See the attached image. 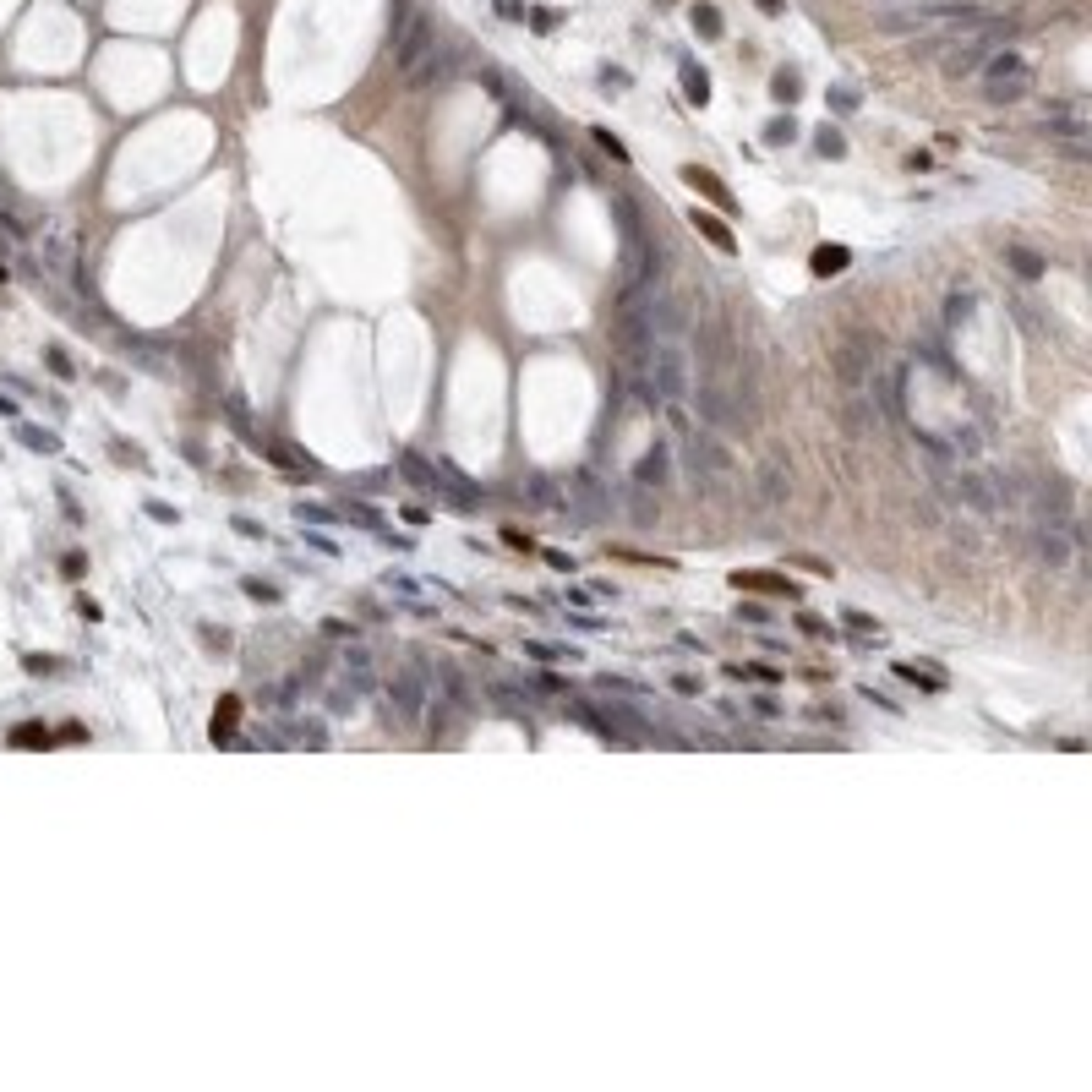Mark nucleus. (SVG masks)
Returning <instances> with one entry per match:
<instances>
[{"label": "nucleus", "instance_id": "79ce46f5", "mask_svg": "<svg viewBox=\"0 0 1092 1092\" xmlns=\"http://www.w3.org/2000/svg\"><path fill=\"white\" fill-rule=\"evenodd\" d=\"M754 710H760V716H782V699H776V694H760Z\"/></svg>", "mask_w": 1092, "mask_h": 1092}, {"label": "nucleus", "instance_id": "c85d7f7f", "mask_svg": "<svg viewBox=\"0 0 1092 1092\" xmlns=\"http://www.w3.org/2000/svg\"><path fill=\"white\" fill-rule=\"evenodd\" d=\"M437 683L448 689V699H454V705H470V689H465V677H459L454 667H437Z\"/></svg>", "mask_w": 1092, "mask_h": 1092}, {"label": "nucleus", "instance_id": "5701e85b", "mask_svg": "<svg viewBox=\"0 0 1092 1092\" xmlns=\"http://www.w3.org/2000/svg\"><path fill=\"white\" fill-rule=\"evenodd\" d=\"M623 509H628V519H634V525H655V503H650V487H634V497H628Z\"/></svg>", "mask_w": 1092, "mask_h": 1092}, {"label": "nucleus", "instance_id": "72a5a7b5", "mask_svg": "<svg viewBox=\"0 0 1092 1092\" xmlns=\"http://www.w3.org/2000/svg\"><path fill=\"white\" fill-rule=\"evenodd\" d=\"M792 137H798L792 115H782V121H770V126H764V143H792Z\"/></svg>", "mask_w": 1092, "mask_h": 1092}, {"label": "nucleus", "instance_id": "4468645a", "mask_svg": "<svg viewBox=\"0 0 1092 1092\" xmlns=\"http://www.w3.org/2000/svg\"><path fill=\"white\" fill-rule=\"evenodd\" d=\"M689 218H694V230H699V236H705L710 246H716V252H727V257L738 252V240H732V230H727V224H721V218H716V214H705V208H694Z\"/></svg>", "mask_w": 1092, "mask_h": 1092}, {"label": "nucleus", "instance_id": "a211bd4d", "mask_svg": "<svg viewBox=\"0 0 1092 1092\" xmlns=\"http://www.w3.org/2000/svg\"><path fill=\"white\" fill-rule=\"evenodd\" d=\"M983 55H989V44H983V38H967L962 50H950V55H945V72H950V77H962V72H972V66H983Z\"/></svg>", "mask_w": 1092, "mask_h": 1092}, {"label": "nucleus", "instance_id": "2eb2a0df", "mask_svg": "<svg viewBox=\"0 0 1092 1092\" xmlns=\"http://www.w3.org/2000/svg\"><path fill=\"white\" fill-rule=\"evenodd\" d=\"M683 181L694 186V192H705L710 202H721V208H732V192L721 181H716V170H705V164H683Z\"/></svg>", "mask_w": 1092, "mask_h": 1092}, {"label": "nucleus", "instance_id": "423d86ee", "mask_svg": "<svg viewBox=\"0 0 1092 1092\" xmlns=\"http://www.w3.org/2000/svg\"><path fill=\"white\" fill-rule=\"evenodd\" d=\"M874 350H879V339H869V333H852V339L836 350V377L847 382V388H863V382H869Z\"/></svg>", "mask_w": 1092, "mask_h": 1092}, {"label": "nucleus", "instance_id": "7c9ffc66", "mask_svg": "<svg viewBox=\"0 0 1092 1092\" xmlns=\"http://www.w3.org/2000/svg\"><path fill=\"white\" fill-rule=\"evenodd\" d=\"M236 716H240V705H236V699H224V710H218V721H214V743H224V738H230Z\"/></svg>", "mask_w": 1092, "mask_h": 1092}, {"label": "nucleus", "instance_id": "ddd939ff", "mask_svg": "<svg viewBox=\"0 0 1092 1092\" xmlns=\"http://www.w3.org/2000/svg\"><path fill=\"white\" fill-rule=\"evenodd\" d=\"M786 491H792V475H786L782 465H764V470H760V487H754V497H760L764 509H776V503H786Z\"/></svg>", "mask_w": 1092, "mask_h": 1092}, {"label": "nucleus", "instance_id": "6ab92c4d", "mask_svg": "<svg viewBox=\"0 0 1092 1092\" xmlns=\"http://www.w3.org/2000/svg\"><path fill=\"white\" fill-rule=\"evenodd\" d=\"M525 497L535 503V509H568V497L557 491V481H546V475H530V481H525Z\"/></svg>", "mask_w": 1092, "mask_h": 1092}, {"label": "nucleus", "instance_id": "c9c22d12", "mask_svg": "<svg viewBox=\"0 0 1092 1092\" xmlns=\"http://www.w3.org/2000/svg\"><path fill=\"white\" fill-rule=\"evenodd\" d=\"M738 623H748V628H764V623H770V606L748 601V606H738Z\"/></svg>", "mask_w": 1092, "mask_h": 1092}, {"label": "nucleus", "instance_id": "603ef678", "mask_svg": "<svg viewBox=\"0 0 1092 1092\" xmlns=\"http://www.w3.org/2000/svg\"><path fill=\"white\" fill-rule=\"evenodd\" d=\"M760 11H770V17H776V11H782V0H760Z\"/></svg>", "mask_w": 1092, "mask_h": 1092}, {"label": "nucleus", "instance_id": "0eeeda50", "mask_svg": "<svg viewBox=\"0 0 1092 1092\" xmlns=\"http://www.w3.org/2000/svg\"><path fill=\"white\" fill-rule=\"evenodd\" d=\"M388 694H394V710L416 721V716H421V705H426V677H421L416 667H404V672L394 677V683H388Z\"/></svg>", "mask_w": 1092, "mask_h": 1092}, {"label": "nucleus", "instance_id": "bb28decb", "mask_svg": "<svg viewBox=\"0 0 1092 1092\" xmlns=\"http://www.w3.org/2000/svg\"><path fill=\"white\" fill-rule=\"evenodd\" d=\"M694 28L705 38H721V11H716L710 0H699V6H694Z\"/></svg>", "mask_w": 1092, "mask_h": 1092}, {"label": "nucleus", "instance_id": "09e8293b", "mask_svg": "<svg viewBox=\"0 0 1092 1092\" xmlns=\"http://www.w3.org/2000/svg\"><path fill=\"white\" fill-rule=\"evenodd\" d=\"M148 513H153V519H164V525H175V509H170V503H148Z\"/></svg>", "mask_w": 1092, "mask_h": 1092}, {"label": "nucleus", "instance_id": "a19ab883", "mask_svg": "<svg viewBox=\"0 0 1092 1092\" xmlns=\"http://www.w3.org/2000/svg\"><path fill=\"white\" fill-rule=\"evenodd\" d=\"M246 596H257V601H279V590H273V584H262V579H246Z\"/></svg>", "mask_w": 1092, "mask_h": 1092}, {"label": "nucleus", "instance_id": "de8ad7c7", "mask_svg": "<svg viewBox=\"0 0 1092 1092\" xmlns=\"http://www.w3.org/2000/svg\"><path fill=\"white\" fill-rule=\"evenodd\" d=\"M732 584H754V590H786L782 579H743V574H738V579H732Z\"/></svg>", "mask_w": 1092, "mask_h": 1092}, {"label": "nucleus", "instance_id": "6e6552de", "mask_svg": "<svg viewBox=\"0 0 1092 1092\" xmlns=\"http://www.w3.org/2000/svg\"><path fill=\"white\" fill-rule=\"evenodd\" d=\"M432 50V22L426 17H416L410 28H404V38H399V50H394V60H399V72H416L421 66V55Z\"/></svg>", "mask_w": 1092, "mask_h": 1092}, {"label": "nucleus", "instance_id": "cd10ccee", "mask_svg": "<svg viewBox=\"0 0 1092 1092\" xmlns=\"http://www.w3.org/2000/svg\"><path fill=\"white\" fill-rule=\"evenodd\" d=\"M770 93H776V99H782V104H792V99H798V93H803L798 72H786V66H782V72L770 77Z\"/></svg>", "mask_w": 1092, "mask_h": 1092}, {"label": "nucleus", "instance_id": "c756f323", "mask_svg": "<svg viewBox=\"0 0 1092 1092\" xmlns=\"http://www.w3.org/2000/svg\"><path fill=\"white\" fill-rule=\"evenodd\" d=\"M295 519H301V525H333L339 513L323 509V503H295Z\"/></svg>", "mask_w": 1092, "mask_h": 1092}, {"label": "nucleus", "instance_id": "f257e3e1", "mask_svg": "<svg viewBox=\"0 0 1092 1092\" xmlns=\"http://www.w3.org/2000/svg\"><path fill=\"white\" fill-rule=\"evenodd\" d=\"M650 284H623V301L612 311V350L623 361H645L655 350V323H650Z\"/></svg>", "mask_w": 1092, "mask_h": 1092}, {"label": "nucleus", "instance_id": "f8f14e48", "mask_svg": "<svg viewBox=\"0 0 1092 1092\" xmlns=\"http://www.w3.org/2000/svg\"><path fill=\"white\" fill-rule=\"evenodd\" d=\"M689 399L699 404V421H705V426H732V421H738L732 416V399L721 394V388H699V394H689Z\"/></svg>", "mask_w": 1092, "mask_h": 1092}, {"label": "nucleus", "instance_id": "473e14b6", "mask_svg": "<svg viewBox=\"0 0 1092 1092\" xmlns=\"http://www.w3.org/2000/svg\"><path fill=\"white\" fill-rule=\"evenodd\" d=\"M967 317H972V295H950L945 301V323L956 328V323H967Z\"/></svg>", "mask_w": 1092, "mask_h": 1092}, {"label": "nucleus", "instance_id": "20e7f679", "mask_svg": "<svg viewBox=\"0 0 1092 1092\" xmlns=\"http://www.w3.org/2000/svg\"><path fill=\"white\" fill-rule=\"evenodd\" d=\"M983 82H989V99H1021L1027 93V82H1033V72H1027V60H1021L1016 50H1000L989 55V66H983Z\"/></svg>", "mask_w": 1092, "mask_h": 1092}, {"label": "nucleus", "instance_id": "b1692460", "mask_svg": "<svg viewBox=\"0 0 1092 1092\" xmlns=\"http://www.w3.org/2000/svg\"><path fill=\"white\" fill-rule=\"evenodd\" d=\"M11 743H17V748H50V727L22 721V727H11Z\"/></svg>", "mask_w": 1092, "mask_h": 1092}, {"label": "nucleus", "instance_id": "37998d69", "mask_svg": "<svg viewBox=\"0 0 1092 1092\" xmlns=\"http://www.w3.org/2000/svg\"><path fill=\"white\" fill-rule=\"evenodd\" d=\"M301 738H306V748H328V738H323V727L311 721V727H301Z\"/></svg>", "mask_w": 1092, "mask_h": 1092}, {"label": "nucleus", "instance_id": "9d476101", "mask_svg": "<svg viewBox=\"0 0 1092 1092\" xmlns=\"http://www.w3.org/2000/svg\"><path fill=\"white\" fill-rule=\"evenodd\" d=\"M1037 557L1049 568H1071L1076 563V546H1071V530H1059V525H1049L1043 535H1037Z\"/></svg>", "mask_w": 1092, "mask_h": 1092}, {"label": "nucleus", "instance_id": "393cba45", "mask_svg": "<svg viewBox=\"0 0 1092 1092\" xmlns=\"http://www.w3.org/2000/svg\"><path fill=\"white\" fill-rule=\"evenodd\" d=\"M525 655H535V661H574V645H541V639H525Z\"/></svg>", "mask_w": 1092, "mask_h": 1092}, {"label": "nucleus", "instance_id": "ea45409f", "mask_svg": "<svg viewBox=\"0 0 1092 1092\" xmlns=\"http://www.w3.org/2000/svg\"><path fill=\"white\" fill-rule=\"evenodd\" d=\"M792 563H798V568H808V574H819V579H830V574H836V568H830V563H819V557H792Z\"/></svg>", "mask_w": 1092, "mask_h": 1092}, {"label": "nucleus", "instance_id": "c03bdc74", "mask_svg": "<svg viewBox=\"0 0 1092 1092\" xmlns=\"http://www.w3.org/2000/svg\"><path fill=\"white\" fill-rule=\"evenodd\" d=\"M798 628H803V634H830V628H825L819 618H808V612H798Z\"/></svg>", "mask_w": 1092, "mask_h": 1092}, {"label": "nucleus", "instance_id": "1a4fd4ad", "mask_svg": "<svg viewBox=\"0 0 1092 1092\" xmlns=\"http://www.w3.org/2000/svg\"><path fill=\"white\" fill-rule=\"evenodd\" d=\"M399 475L410 481V487H421V491H437L443 465H437V459H426V454H416V448H404V454H399Z\"/></svg>", "mask_w": 1092, "mask_h": 1092}, {"label": "nucleus", "instance_id": "a878e982", "mask_svg": "<svg viewBox=\"0 0 1092 1092\" xmlns=\"http://www.w3.org/2000/svg\"><path fill=\"white\" fill-rule=\"evenodd\" d=\"M683 93H689V104H705L710 99V77L699 72V66H683Z\"/></svg>", "mask_w": 1092, "mask_h": 1092}, {"label": "nucleus", "instance_id": "864d4df0", "mask_svg": "<svg viewBox=\"0 0 1092 1092\" xmlns=\"http://www.w3.org/2000/svg\"><path fill=\"white\" fill-rule=\"evenodd\" d=\"M0 279H6V262H0Z\"/></svg>", "mask_w": 1092, "mask_h": 1092}, {"label": "nucleus", "instance_id": "2f4dec72", "mask_svg": "<svg viewBox=\"0 0 1092 1092\" xmlns=\"http://www.w3.org/2000/svg\"><path fill=\"white\" fill-rule=\"evenodd\" d=\"M841 623H847L852 634H874V639H879V623H874L869 612H852V606H847V612H841Z\"/></svg>", "mask_w": 1092, "mask_h": 1092}, {"label": "nucleus", "instance_id": "4c0bfd02", "mask_svg": "<svg viewBox=\"0 0 1092 1092\" xmlns=\"http://www.w3.org/2000/svg\"><path fill=\"white\" fill-rule=\"evenodd\" d=\"M672 689H677V694H689V699H694V694H705V683H699V677H694V672H677V677H672Z\"/></svg>", "mask_w": 1092, "mask_h": 1092}, {"label": "nucleus", "instance_id": "9b49d317", "mask_svg": "<svg viewBox=\"0 0 1092 1092\" xmlns=\"http://www.w3.org/2000/svg\"><path fill=\"white\" fill-rule=\"evenodd\" d=\"M667 470H672V448H667V443H655L650 454L634 465V487H650L655 491L661 481H667Z\"/></svg>", "mask_w": 1092, "mask_h": 1092}, {"label": "nucleus", "instance_id": "7ed1b4c3", "mask_svg": "<svg viewBox=\"0 0 1092 1092\" xmlns=\"http://www.w3.org/2000/svg\"><path fill=\"white\" fill-rule=\"evenodd\" d=\"M568 509L579 513L584 525H601V519L618 513V497H612V487H606L596 470H579L574 481H568Z\"/></svg>", "mask_w": 1092, "mask_h": 1092}, {"label": "nucleus", "instance_id": "39448f33", "mask_svg": "<svg viewBox=\"0 0 1092 1092\" xmlns=\"http://www.w3.org/2000/svg\"><path fill=\"white\" fill-rule=\"evenodd\" d=\"M683 465H689L694 487H699V481H716V475H727V470H732L727 448H721V443H716L710 432H689V443H683Z\"/></svg>", "mask_w": 1092, "mask_h": 1092}, {"label": "nucleus", "instance_id": "a18cd8bd", "mask_svg": "<svg viewBox=\"0 0 1092 1092\" xmlns=\"http://www.w3.org/2000/svg\"><path fill=\"white\" fill-rule=\"evenodd\" d=\"M350 513H355L361 525H372V530H377V509H366V503H350Z\"/></svg>", "mask_w": 1092, "mask_h": 1092}, {"label": "nucleus", "instance_id": "3c124183", "mask_svg": "<svg viewBox=\"0 0 1092 1092\" xmlns=\"http://www.w3.org/2000/svg\"><path fill=\"white\" fill-rule=\"evenodd\" d=\"M601 77H606V93H623V82H628V77H623V72H612V66H606Z\"/></svg>", "mask_w": 1092, "mask_h": 1092}, {"label": "nucleus", "instance_id": "f3484780", "mask_svg": "<svg viewBox=\"0 0 1092 1092\" xmlns=\"http://www.w3.org/2000/svg\"><path fill=\"white\" fill-rule=\"evenodd\" d=\"M252 448L262 459H273V465H284V470H311L306 454H295V448H284V443H268V437H252Z\"/></svg>", "mask_w": 1092, "mask_h": 1092}, {"label": "nucleus", "instance_id": "4be33fe9", "mask_svg": "<svg viewBox=\"0 0 1092 1092\" xmlns=\"http://www.w3.org/2000/svg\"><path fill=\"white\" fill-rule=\"evenodd\" d=\"M896 677L918 683L923 694H945V677H940V672H923V667H912V661H901V667H896Z\"/></svg>", "mask_w": 1092, "mask_h": 1092}, {"label": "nucleus", "instance_id": "58836bf2", "mask_svg": "<svg viewBox=\"0 0 1092 1092\" xmlns=\"http://www.w3.org/2000/svg\"><path fill=\"white\" fill-rule=\"evenodd\" d=\"M22 443H28V448H44V454L55 448V437H50V432H38V426H28V432H22Z\"/></svg>", "mask_w": 1092, "mask_h": 1092}, {"label": "nucleus", "instance_id": "f03ea898", "mask_svg": "<svg viewBox=\"0 0 1092 1092\" xmlns=\"http://www.w3.org/2000/svg\"><path fill=\"white\" fill-rule=\"evenodd\" d=\"M650 388H655V399H667V404H683L694 394V366H689V350L677 339H661L650 350Z\"/></svg>", "mask_w": 1092, "mask_h": 1092}, {"label": "nucleus", "instance_id": "aec40b11", "mask_svg": "<svg viewBox=\"0 0 1092 1092\" xmlns=\"http://www.w3.org/2000/svg\"><path fill=\"white\" fill-rule=\"evenodd\" d=\"M847 262H852V252H847V246H819V252H814V273H819V279L841 273Z\"/></svg>", "mask_w": 1092, "mask_h": 1092}, {"label": "nucleus", "instance_id": "f704fd0d", "mask_svg": "<svg viewBox=\"0 0 1092 1092\" xmlns=\"http://www.w3.org/2000/svg\"><path fill=\"white\" fill-rule=\"evenodd\" d=\"M819 153H830V159H841V153H847V137H841L836 126H825V131H819Z\"/></svg>", "mask_w": 1092, "mask_h": 1092}, {"label": "nucleus", "instance_id": "49530a36", "mask_svg": "<svg viewBox=\"0 0 1092 1092\" xmlns=\"http://www.w3.org/2000/svg\"><path fill=\"white\" fill-rule=\"evenodd\" d=\"M568 623H579V628H590V634H596V628H606V623L590 618V612H568Z\"/></svg>", "mask_w": 1092, "mask_h": 1092}, {"label": "nucleus", "instance_id": "e433bc0d", "mask_svg": "<svg viewBox=\"0 0 1092 1092\" xmlns=\"http://www.w3.org/2000/svg\"><path fill=\"white\" fill-rule=\"evenodd\" d=\"M590 131H596V143L606 148V153H612V159H618V164L628 159V148H623V143H618V137H612V131H606V126H590Z\"/></svg>", "mask_w": 1092, "mask_h": 1092}, {"label": "nucleus", "instance_id": "8fccbe9b", "mask_svg": "<svg viewBox=\"0 0 1092 1092\" xmlns=\"http://www.w3.org/2000/svg\"><path fill=\"white\" fill-rule=\"evenodd\" d=\"M541 557H546V563H552V568H574V557H568V552H552V546H546Z\"/></svg>", "mask_w": 1092, "mask_h": 1092}, {"label": "nucleus", "instance_id": "412c9836", "mask_svg": "<svg viewBox=\"0 0 1092 1092\" xmlns=\"http://www.w3.org/2000/svg\"><path fill=\"white\" fill-rule=\"evenodd\" d=\"M1005 262H1011L1021 279H1037V273H1043V257H1037L1033 246H1005Z\"/></svg>", "mask_w": 1092, "mask_h": 1092}, {"label": "nucleus", "instance_id": "dca6fc26", "mask_svg": "<svg viewBox=\"0 0 1092 1092\" xmlns=\"http://www.w3.org/2000/svg\"><path fill=\"white\" fill-rule=\"evenodd\" d=\"M841 426H847L852 437H869L874 426H879V416H874V404H869V399H857V394H852V399L841 404Z\"/></svg>", "mask_w": 1092, "mask_h": 1092}]
</instances>
